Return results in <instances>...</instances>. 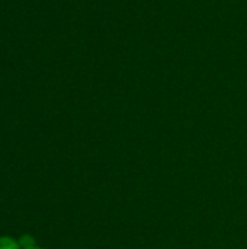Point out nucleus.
Instances as JSON below:
<instances>
[{"label": "nucleus", "instance_id": "f257e3e1", "mask_svg": "<svg viewBox=\"0 0 247 249\" xmlns=\"http://www.w3.org/2000/svg\"><path fill=\"white\" fill-rule=\"evenodd\" d=\"M20 245L10 236H0V249H19Z\"/></svg>", "mask_w": 247, "mask_h": 249}, {"label": "nucleus", "instance_id": "f03ea898", "mask_svg": "<svg viewBox=\"0 0 247 249\" xmlns=\"http://www.w3.org/2000/svg\"><path fill=\"white\" fill-rule=\"evenodd\" d=\"M17 242H19V245H20V248L22 249H28L35 247V239H33L31 235H23V236H20Z\"/></svg>", "mask_w": 247, "mask_h": 249}, {"label": "nucleus", "instance_id": "7ed1b4c3", "mask_svg": "<svg viewBox=\"0 0 247 249\" xmlns=\"http://www.w3.org/2000/svg\"><path fill=\"white\" fill-rule=\"evenodd\" d=\"M28 249H42V248H38V247L35 245V247H32V248H28Z\"/></svg>", "mask_w": 247, "mask_h": 249}]
</instances>
